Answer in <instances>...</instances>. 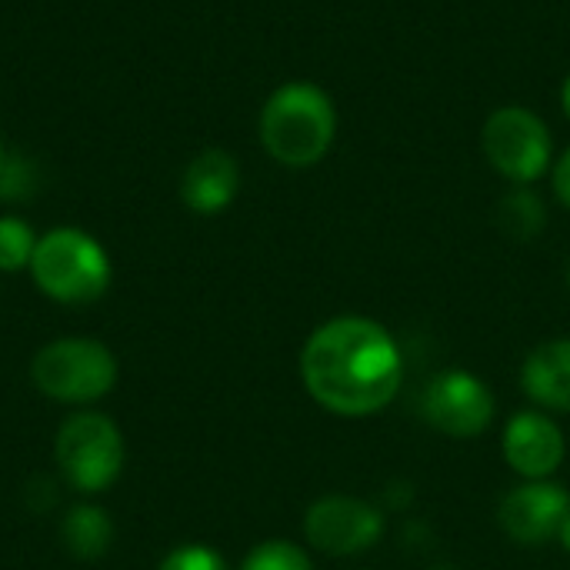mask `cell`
<instances>
[{"mask_svg":"<svg viewBox=\"0 0 570 570\" xmlns=\"http://www.w3.org/2000/svg\"><path fill=\"white\" fill-rule=\"evenodd\" d=\"M570 511V494L561 484L531 481L524 488H514L501 508L498 521L504 534L518 544H541L554 534H561V524Z\"/></svg>","mask_w":570,"mask_h":570,"instance_id":"cell-9","label":"cell"},{"mask_svg":"<svg viewBox=\"0 0 570 570\" xmlns=\"http://www.w3.org/2000/svg\"><path fill=\"white\" fill-rule=\"evenodd\" d=\"M384 531V514L357 498H321L304 518V534L311 548L331 558H351L377 544Z\"/></svg>","mask_w":570,"mask_h":570,"instance_id":"cell-8","label":"cell"},{"mask_svg":"<svg viewBox=\"0 0 570 570\" xmlns=\"http://www.w3.org/2000/svg\"><path fill=\"white\" fill-rule=\"evenodd\" d=\"M421 411L448 438H481L494 421V394L468 371H444L428 384Z\"/></svg>","mask_w":570,"mask_h":570,"instance_id":"cell-7","label":"cell"},{"mask_svg":"<svg viewBox=\"0 0 570 570\" xmlns=\"http://www.w3.org/2000/svg\"><path fill=\"white\" fill-rule=\"evenodd\" d=\"M561 107H564V117L570 120V73L568 80H564V87H561Z\"/></svg>","mask_w":570,"mask_h":570,"instance_id":"cell-20","label":"cell"},{"mask_svg":"<svg viewBox=\"0 0 570 570\" xmlns=\"http://www.w3.org/2000/svg\"><path fill=\"white\" fill-rule=\"evenodd\" d=\"M30 377L40 394L60 404H90L114 391L117 361L100 341L63 337L33 354Z\"/></svg>","mask_w":570,"mask_h":570,"instance_id":"cell-4","label":"cell"},{"mask_svg":"<svg viewBox=\"0 0 570 570\" xmlns=\"http://www.w3.org/2000/svg\"><path fill=\"white\" fill-rule=\"evenodd\" d=\"M558 538H561V544L570 551V511L568 518H564V524H561V534H558Z\"/></svg>","mask_w":570,"mask_h":570,"instance_id":"cell-21","label":"cell"},{"mask_svg":"<svg viewBox=\"0 0 570 570\" xmlns=\"http://www.w3.org/2000/svg\"><path fill=\"white\" fill-rule=\"evenodd\" d=\"M431 570H454V568H431Z\"/></svg>","mask_w":570,"mask_h":570,"instance_id":"cell-23","label":"cell"},{"mask_svg":"<svg viewBox=\"0 0 570 570\" xmlns=\"http://www.w3.org/2000/svg\"><path fill=\"white\" fill-rule=\"evenodd\" d=\"M521 384L534 404L570 414V341H548L531 351Z\"/></svg>","mask_w":570,"mask_h":570,"instance_id":"cell-12","label":"cell"},{"mask_svg":"<svg viewBox=\"0 0 570 570\" xmlns=\"http://www.w3.org/2000/svg\"><path fill=\"white\" fill-rule=\"evenodd\" d=\"M160 570H227L224 558L204 544H184L164 558Z\"/></svg>","mask_w":570,"mask_h":570,"instance_id":"cell-17","label":"cell"},{"mask_svg":"<svg viewBox=\"0 0 570 570\" xmlns=\"http://www.w3.org/2000/svg\"><path fill=\"white\" fill-rule=\"evenodd\" d=\"M60 541L63 548L80 558V561H94L104 558L114 544V524L110 514L97 504H77L67 511L63 524H60Z\"/></svg>","mask_w":570,"mask_h":570,"instance_id":"cell-13","label":"cell"},{"mask_svg":"<svg viewBox=\"0 0 570 570\" xmlns=\"http://www.w3.org/2000/svg\"><path fill=\"white\" fill-rule=\"evenodd\" d=\"M30 274L47 297L60 304H90L110 284V257L90 234L57 227L37 237Z\"/></svg>","mask_w":570,"mask_h":570,"instance_id":"cell-3","label":"cell"},{"mask_svg":"<svg viewBox=\"0 0 570 570\" xmlns=\"http://www.w3.org/2000/svg\"><path fill=\"white\" fill-rule=\"evenodd\" d=\"M33 247H37V237L30 224H23L20 217H0V271L3 274L30 267Z\"/></svg>","mask_w":570,"mask_h":570,"instance_id":"cell-15","label":"cell"},{"mask_svg":"<svg viewBox=\"0 0 570 570\" xmlns=\"http://www.w3.org/2000/svg\"><path fill=\"white\" fill-rule=\"evenodd\" d=\"M53 458L63 481L80 494H100L124 468V438L104 414H70L53 441Z\"/></svg>","mask_w":570,"mask_h":570,"instance_id":"cell-5","label":"cell"},{"mask_svg":"<svg viewBox=\"0 0 570 570\" xmlns=\"http://www.w3.org/2000/svg\"><path fill=\"white\" fill-rule=\"evenodd\" d=\"M301 374L311 397L331 414L367 417L397 397L404 361L381 324L367 317H334L307 337Z\"/></svg>","mask_w":570,"mask_h":570,"instance_id":"cell-1","label":"cell"},{"mask_svg":"<svg viewBox=\"0 0 570 570\" xmlns=\"http://www.w3.org/2000/svg\"><path fill=\"white\" fill-rule=\"evenodd\" d=\"M240 570H314L311 558L291 541H264L247 554Z\"/></svg>","mask_w":570,"mask_h":570,"instance_id":"cell-16","label":"cell"},{"mask_svg":"<svg viewBox=\"0 0 570 570\" xmlns=\"http://www.w3.org/2000/svg\"><path fill=\"white\" fill-rule=\"evenodd\" d=\"M498 224L514 240H534L548 224V210L531 187H514L498 204Z\"/></svg>","mask_w":570,"mask_h":570,"instance_id":"cell-14","label":"cell"},{"mask_svg":"<svg viewBox=\"0 0 570 570\" xmlns=\"http://www.w3.org/2000/svg\"><path fill=\"white\" fill-rule=\"evenodd\" d=\"M237 190H240V167L220 147L200 150L187 164L184 180H180L184 204L194 214H204V217L207 214H220L224 207H230V200L237 197Z\"/></svg>","mask_w":570,"mask_h":570,"instance_id":"cell-11","label":"cell"},{"mask_svg":"<svg viewBox=\"0 0 570 570\" xmlns=\"http://www.w3.org/2000/svg\"><path fill=\"white\" fill-rule=\"evenodd\" d=\"M30 164L23 160H7L3 170H0V197L3 200H20L23 194H30Z\"/></svg>","mask_w":570,"mask_h":570,"instance_id":"cell-18","label":"cell"},{"mask_svg":"<svg viewBox=\"0 0 570 570\" xmlns=\"http://www.w3.org/2000/svg\"><path fill=\"white\" fill-rule=\"evenodd\" d=\"M481 147H484L488 164L501 177H508L514 187H528V184L541 180L554 157L548 124L534 110L518 107V104L498 107L484 120Z\"/></svg>","mask_w":570,"mask_h":570,"instance_id":"cell-6","label":"cell"},{"mask_svg":"<svg viewBox=\"0 0 570 570\" xmlns=\"http://www.w3.org/2000/svg\"><path fill=\"white\" fill-rule=\"evenodd\" d=\"M337 137L334 100L307 80L277 87L261 110V144L284 167H314Z\"/></svg>","mask_w":570,"mask_h":570,"instance_id":"cell-2","label":"cell"},{"mask_svg":"<svg viewBox=\"0 0 570 570\" xmlns=\"http://www.w3.org/2000/svg\"><path fill=\"white\" fill-rule=\"evenodd\" d=\"M3 164H7V157H3V144H0V170H3Z\"/></svg>","mask_w":570,"mask_h":570,"instance_id":"cell-22","label":"cell"},{"mask_svg":"<svg viewBox=\"0 0 570 570\" xmlns=\"http://www.w3.org/2000/svg\"><path fill=\"white\" fill-rule=\"evenodd\" d=\"M504 458L528 481H544L564 461V434L538 411L514 414L504 431Z\"/></svg>","mask_w":570,"mask_h":570,"instance_id":"cell-10","label":"cell"},{"mask_svg":"<svg viewBox=\"0 0 570 570\" xmlns=\"http://www.w3.org/2000/svg\"><path fill=\"white\" fill-rule=\"evenodd\" d=\"M554 194L561 197L564 207H570V147L554 164Z\"/></svg>","mask_w":570,"mask_h":570,"instance_id":"cell-19","label":"cell"}]
</instances>
